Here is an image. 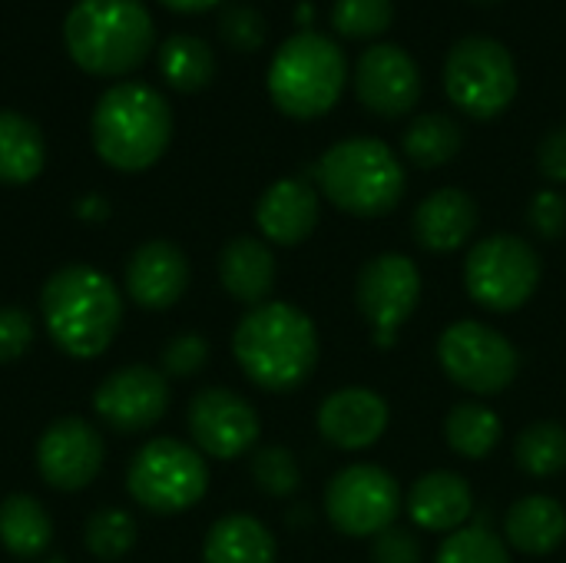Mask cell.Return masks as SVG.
<instances>
[{
	"mask_svg": "<svg viewBox=\"0 0 566 563\" xmlns=\"http://www.w3.org/2000/svg\"><path fill=\"white\" fill-rule=\"evenodd\" d=\"M232 355L245 378L265 392H295L318 368V329L289 302H265L245 312L232 335Z\"/></svg>",
	"mask_w": 566,
	"mask_h": 563,
	"instance_id": "1",
	"label": "cell"
},
{
	"mask_svg": "<svg viewBox=\"0 0 566 563\" xmlns=\"http://www.w3.org/2000/svg\"><path fill=\"white\" fill-rule=\"evenodd\" d=\"M40 312L60 352L70 358H96L119 332L123 295L99 269L63 265L43 285Z\"/></svg>",
	"mask_w": 566,
	"mask_h": 563,
	"instance_id": "2",
	"label": "cell"
},
{
	"mask_svg": "<svg viewBox=\"0 0 566 563\" xmlns=\"http://www.w3.org/2000/svg\"><path fill=\"white\" fill-rule=\"evenodd\" d=\"M93 149L119 173H143L163 159L172 139V110L149 83H116L93 110Z\"/></svg>",
	"mask_w": 566,
	"mask_h": 563,
	"instance_id": "3",
	"label": "cell"
},
{
	"mask_svg": "<svg viewBox=\"0 0 566 563\" xmlns=\"http://www.w3.org/2000/svg\"><path fill=\"white\" fill-rule=\"evenodd\" d=\"M63 40L70 60L90 76H123L153 53L156 27L143 0H76Z\"/></svg>",
	"mask_w": 566,
	"mask_h": 563,
	"instance_id": "4",
	"label": "cell"
},
{
	"mask_svg": "<svg viewBox=\"0 0 566 563\" xmlns=\"http://www.w3.org/2000/svg\"><path fill=\"white\" fill-rule=\"evenodd\" d=\"M315 183L335 209L358 219H378L398 209L408 176L388 143L352 136L322 153L315 163Z\"/></svg>",
	"mask_w": 566,
	"mask_h": 563,
	"instance_id": "5",
	"label": "cell"
},
{
	"mask_svg": "<svg viewBox=\"0 0 566 563\" xmlns=\"http://www.w3.org/2000/svg\"><path fill=\"white\" fill-rule=\"evenodd\" d=\"M348 60L338 43L315 30L289 37L269 66V96L292 119L325 116L345 93Z\"/></svg>",
	"mask_w": 566,
	"mask_h": 563,
	"instance_id": "6",
	"label": "cell"
},
{
	"mask_svg": "<svg viewBox=\"0 0 566 563\" xmlns=\"http://www.w3.org/2000/svg\"><path fill=\"white\" fill-rule=\"evenodd\" d=\"M544 275L541 252L514 236V232H494L471 246L464 259V289L468 295L488 309V312H517L524 309Z\"/></svg>",
	"mask_w": 566,
	"mask_h": 563,
	"instance_id": "7",
	"label": "cell"
},
{
	"mask_svg": "<svg viewBox=\"0 0 566 563\" xmlns=\"http://www.w3.org/2000/svg\"><path fill=\"white\" fill-rule=\"evenodd\" d=\"M126 488L139 508L153 514H179L206 498L209 465L199 448L176 438H156L129 461Z\"/></svg>",
	"mask_w": 566,
	"mask_h": 563,
	"instance_id": "8",
	"label": "cell"
},
{
	"mask_svg": "<svg viewBox=\"0 0 566 563\" xmlns=\"http://www.w3.org/2000/svg\"><path fill=\"white\" fill-rule=\"evenodd\" d=\"M444 90L471 119L501 116L517 96V66L511 50L494 37H464L444 63Z\"/></svg>",
	"mask_w": 566,
	"mask_h": 563,
	"instance_id": "9",
	"label": "cell"
},
{
	"mask_svg": "<svg viewBox=\"0 0 566 563\" xmlns=\"http://www.w3.org/2000/svg\"><path fill=\"white\" fill-rule=\"evenodd\" d=\"M438 362L444 375L471 395H501L514 385L521 372V355L514 342L478 319L451 322L441 332Z\"/></svg>",
	"mask_w": 566,
	"mask_h": 563,
	"instance_id": "10",
	"label": "cell"
},
{
	"mask_svg": "<svg viewBox=\"0 0 566 563\" xmlns=\"http://www.w3.org/2000/svg\"><path fill=\"white\" fill-rule=\"evenodd\" d=\"M405 511V491L381 465H348L325 488V514L345 538H378Z\"/></svg>",
	"mask_w": 566,
	"mask_h": 563,
	"instance_id": "11",
	"label": "cell"
},
{
	"mask_svg": "<svg viewBox=\"0 0 566 563\" xmlns=\"http://www.w3.org/2000/svg\"><path fill=\"white\" fill-rule=\"evenodd\" d=\"M355 302L371 329L375 348L388 352L398 345V332L421 302V272L401 252H381L365 262L355 282Z\"/></svg>",
	"mask_w": 566,
	"mask_h": 563,
	"instance_id": "12",
	"label": "cell"
},
{
	"mask_svg": "<svg viewBox=\"0 0 566 563\" xmlns=\"http://www.w3.org/2000/svg\"><path fill=\"white\" fill-rule=\"evenodd\" d=\"M189 435L209 458L232 461L259 441V411L229 388H206L189 402Z\"/></svg>",
	"mask_w": 566,
	"mask_h": 563,
	"instance_id": "13",
	"label": "cell"
},
{
	"mask_svg": "<svg viewBox=\"0 0 566 563\" xmlns=\"http://www.w3.org/2000/svg\"><path fill=\"white\" fill-rule=\"evenodd\" d=\"M355 93L375 116H408L421 100V70L398 43H371L355 66Z\"/></svg>",
	"mask_w": 566,
	"mask_h": 563,
	"instance_id": "14",
	"label": "cell"
},
{
	"mask_svg": "<svg viewBox=\"0 0 566 563\" xmlns=\"http://www.w3.org/2000/svg\"><path fill=\"white\" fill-rule=\"evenodd\" d=\"M99 421L119 435H139L153 428L169 408V382L149 365H129L113 372L93 395Z\"/></svg>",
	"mask_w": 566,
	"mask_h": 563,
	"instance_id": "15",
	"label": "cell"
},
{
	"mask_svg": "<svg viewBox=\"0 0 566 563\" xmlns=\"http://www.w3.org/2000/svg\"><path fill=\"white\" fill-rule=\"evenodd\" d=\"M103 435L83 418L53 421L36 445V468L56 491H83L103 468Z\"/></svg>",
	"mask_w": 566,
	"mask_h": 563,
	"instance_id": "16",
	"label": "cell"
},
{
	"mask_svg": "<svg viewBox=\"0 0 566 563\" xmlns=\"http://www.w3.org/2000/svg\"><path fill=\"white\" fill-rule=\"evenodd\" d=\"M388 402L361 385L338 388L318 405V435L338 451H365L378 445L388 431Z\"/></svg>",
	"mask_w": 566,
	"mask_h": 563,
	"instance_id": "17",
	"label": "cell"
},
{
	"mask_svg": "<svg viewBox=\"0 0 566 563\" xmlns=\"http://www.w3.org/2000/svg\"><path fill=\"white\" fill-rule=\"evenodd\" d=\"M189 289V259L169 239L143 242L126 262V295L143 309H169Z\"/></svg>",
	"mask_w": 566,
	"mask_h": 563,
	"instance_id": "18",
	"label": "cell"
},
{
	"mask_svg": "<svg viewBox=\"0 0 566 563\" xmlns=\"http://www.w3.org/2000/svg\"><path fill=\"white\" fill-rule=\"evenodd\" d=\"M478 222H481V209L474 196L458 186H444L418 202L411 229H415V242L424 252L451 256L471 242V236L478 232Z\"/></svg>",
	"mask_w": 566,
	"mask_h": 563,
	"instance_id": "19",
	"label": "cell"
},
{
	"mask_svg": "<svg viewBox=\"0 0 566 563\" xmlns=\"http://www.w3.org/2000/svg\"><path fill=\"white\" fill-rule=\"evenodd\" d=\"M322 216L318 189L305 179H279L272 183L259 206H255V226L265 242L275 246H302Z\"/></svg>",
	"mask_w": 566,
	"mask_h": 563,
	"instance_id": "20",
	"label": "cell"
},
{
	"mask_svg": "<svg viewBox=\"0 0 566 563\" xmlns=\"http://www.w3.org/2000/svg\"><path fill=\"white\" fill-rule=\"evenodd\" d=\"M405 511L421 531L454 534L468 528L474 514V491L468 478H461L458 471H428L411 484Z\"/></svg>",
	"mask_w": 566,
	"mask_h": 563,
	"instance_id": "21",
	"label": "cell"
},
{
	"mask_svg": "<svg viewBox=\"0 0 566 563\" xmlns=\"http://www.w3.org/2000/svg\"><path fill=\"white\" fill-rule=\"evenodd\" d=\"M275 275H279L275 252L269 249V242H262L255 236H235L219 252L222 289L249 309L269 302V295L275 289Z\"/></svg>",
	"mask_w": 566,
	"mask_h": 563,
	"instance_id": "22",
	"label": "cell"
},
{
	"mask_svg": "<svg viewBox=\"0 0 566 563\" xmlns=\"http://www.w3.org/2000/svg\"><path fill=\"white\" fill-rule=\"evenodd\" d=\"M564 541L566 508L551 494H527L504 514V544L527 557H547Z\"/></svg>",
	"mask_w": 566,
	"mask_h": 563,
	"instance_id": "23",
	"label": "cell"
},
{
	"mask_svg": "<svg viewBox=\"0 0 566 563\" xmlns=\"http://www.w3.org/2000/svg\"><path fill=\"white\" fill-rule=\"evenodd\" d=\"M206 563H275L279 548L272 531L249 518V514H229L216 521L202 544Z\"/></svg>",
	"mask_w": 566,
	"mask_h": 563,
	"instance_id": "24",
	"label": "cell"
},
{
	"mask_svg": "<svg viewBox=\"0 0 566 563\" xmlns=\"http://www.w3.org/2000/svg\"><path fill=\"white\" fill-rule=\"evenodd\" d=\"M46 143L40 126L13 110H0V183L23 186L43 173Z\"/></svg>",
	"mask_w": 566,
	"mask_h": 563,
	"instance_id": "25",
	"label": "cell"
},
{
	"mask_svg": "<svg viewBox=\"0 0 566 563\" xmlns=\"http://www.w3.org/2000/svg\"><path fill=\"white\" fill-rule=\"evenodd\" d=\"M53 541V521L46 508L30 494H10L0 504V544L17 561H36Z\"/></svg>",
	"mask_w": 566,
	"mask_h": 563,
	"instance_id": "26",
	"label": "cell"
},
{
	"mask_svg": "<svg viewBox=\"0 0 566 563\" xmlns=\"http://www.w3.org/2000/svg\"><path fill=\"white\" fill-rule=\"evenodd\" d=\"M444 438L448 448L458 458L468 461H484L488 455H494V448L504 438V421L494 408L481 405V402H461L448 411L444 421Z\"/></svg>",
	"mask_w": 566,
	"mask_h": 563,
	"instance_id": "27",
	"label": "cell"
},
{
	"mask_svg": "<svg viewBox=\"0 0 566 563\" xmlns=\"http://www.w3.org/2000/svg\"><path fill=\"white\" fill-rule=\"evenodd\" d=\"M461 146H464V129L448 113H424V116L411 119L401 136L405 156L421 169H438V166L451 163L461 153Z\"/></svg>",
	"mask_w": 566,
	"mask_h": 563,
	"instance_id": "28",
	"label": "cell"
},
{
	"mask_svg": "<svg viewBox=\"0 0 566 563\" xmlns=\"http://www.w3.org/2000/svg\"><path fill=\"white\" fill-rule=\"evenodd\" d=\"M156 63H159L163 80L179 93H199L202 86H209V80L216 73V56H212L209 43L192 33L169 37L159 46Z\"/></svg>",
	"mask_w": 566,
	"mask_h": 563,
	"instance_id": "29",
	"label": "cell"
},
{
	"mask_svg": "<svg viewBox=\"0 0 566 563\" xmlns=\"http://www.w3.org/2000/svg\"><path fill=\"white\" fill-rule=\"evenodd\" d=\"M514 461L531 478L566 471V428L560 421H534L514 441Z\"/></svg>",
	"mask_w": 566,
	"mask_h": 563,
	"instance_id": "30",
	"label": "cell"
},
{
	"mask_svg": "<svg viewBox=\"0 0 566 563\" xmlns=\"http://www.w3.org/2000/svg\"><path fill=\"white\" fill-rule=\"evenodd\" d=\"M83 541H86V551L93 557H99V561H119L136 544V521L126 511H119V508L96 511L86 521Z\"/></svg>",
	"mask_w": 566,
	"mask_h": 563,
	"instance_id": "31",
	"label": "cell"
},
{
	"mask_svg": "<svg viewBox=\"0 0 566 563\" xmlns=\"http://www.w3.org/2000/svg\"><path fill=\"white\" fill-rule=\"evenodd\" d=\"M395 20L391 0H335L332 27L348 40H371L381 37Z\"/></svg>",
	"mask_w": 566,
	"mask_h": 563,
	"instance_id": "32",
	"label": "cell"
},
{
	"mask_svg": "<svg viewBox=\"0 0 566 563\" xmlns=\"http://www.w3.org/2000/svg\"><path fill=\"white\" fill-rule=\"evenodd\" d=\"M252 481L269 498H292L302 488V468L289 448L269 445L252 455Z\"/></svg>",
	"mask_w": 566,
	"mask_h": 563,
	"instance_id": "33",
	"label": "cell"
},
{
	"mask_svg": "<svg viewBox=\"0 0 566 563\" xmlns=\"http://www.w3.org/2000/svg\"><path fill=\"white\" fill-rule=\"evenodd\" d=\"M434 563H511L507 544L488 528H461L444 538Z\"/></svg>",
	"mask_w": 566,
	"mask_h": 563,
	"instance_id": "34",
	"label": "cell"
},
{
	"mask_svg": "<svg viewBox=\"0 0 566 563\" xmlns=\"http://www.w3.org/2000/svg\"><path fill=\"white\" fill-rule=\"evenodd\" d=\"M219 37L239 50V53H252L265 43V20L255 7L235 3L219 17Z\"/></svg>",
	"mask_w": 566,
	"mask_h": 563,
	"instance_id": "35",
	"label": "cell"
},
{
	"mask_svg": "<svg viewBox=\"0 0 566 563\" xmlns=\"http://www.w3.org/2000/svg\"><path fill=\"white\" fill-rule=\"evenodd\" d=\"M209 362V342L202 335H176L166 348H163V375L169 378H192L206 368Z\"/></svg>",
	"mask_w": 566,
	"mask_h": 563,
	"instance_id": "36",
	"label": "cell"
},
{
	"mask_svg": "<svg viewBox=\"0 0 566 563\" xmlns=\"http://www.w3.org/2000/svg\"><path fill=\"white\" fill-rule=\"evenodd\" d=\"M527 226L537 239L544 242H557L566 232V196L557 189H541L534 192L531 206H527Z\"/></svg>",
	"mask_w": 566,
	"mask_h": 563,
	"instance_id": "37",
	"label": "cell"
},
{
	"mask_svg": "<svg viewBox=\"0 0 566 563\" xmlns=\"http://www.w3.org/2000/svg\"><path fill=\"white\" fill-rule=\"evenodd\" d=\"M371 563H424V544L408 528H388L371 538Z\"/></svg>",
	"mask_w": 566,
	"mask_h": 563,
	"instance_id": "38",
	"label": "cell"
},
{
	"mask_svg": "<svg viewBox=\"0 0 566 563\" xmlns=\"http://www.w3.org/2000/svg\"><path fill=\"white\" fill-rule=\"evenodd\" d=\"M33 345V319L23 309H0V362H17Z\"/></svg>",
	"mask_w": 566,
	"mask_h": 563,
	"instance_id": "39",
	"label": "cell"
},
{
	"mask_svg": "<svg viewBox=\"0 0 566 563\" xmlns=\"http://www.w3.org/2000/svg\"><path fill=\"white\" fill-rule=\"evenodd\" d=\"M537 169L547 183H566V123L554 126L537 146Z\"/></svg>",
	"mask_w": 566,
	"mask_h": 563,
	"instance_id": "40",
	"label": "cell"
},
{
	"mask_svg": "<svg viewBox=\"0 0 566 563\" xmlns=\"http://www.w3.org/2000/svg\"><path fill=\"white\" fill-rule=\"evenodd\" d=\"M159 3L166 10H172V13H206L216 3H222V0H159Z\"/></svg>",
	"mask_w": 566,
	"mask_h": 563,
	"instance_id": "41",
	"label": "cell"
},
{
	"mask_svg": "<svg viewBox=\"0 0 566 563\" xmlns=\"http://www.w3.org/2000/svg\"><path fill=\"white\" fill-rule=\"evenodd\" d=\"M76 212L83 216V219H106V212H109V206H106V199H99V196H86L80 206H76Z\"/></svg>",
	"mask_w": 566,
	"mask_h": 563,
	"instance_id": "42",
	"label": "cell"
},
{
	"mask_svg": "<svg viewBox=\"0 0 566 563\" xmlns=\"http://www.w3.org/2000/svg\"><path fill=\"white\" fill-rule=\"evenodd\" d=\"M474 3H484L488 7V3H497V0H474Z\"/></svg>",
	"mask_w": 566,
	"mask_h": 563,
	"instance_id": "43",
	"label": "cell"
},
{
	"mask_svg": "<svg viewBox=\"0 0 566 563\" xmlns=\"http://www.w3.org/2000/svg\"><path fill=\"white\" fill-rule=\"evenodd\" d=\"M46 563H63V561H46Z\"/></svg>",
	"mask_w": 566,
	"mask_h": 563,
	"instance_id": "44",
	"label": "cell"
}]
</instances>
